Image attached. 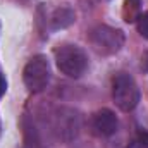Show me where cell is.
I'll use <instances>...</instances> for the list:
<instances>
[{"label": "cell", "instance_id": "1", "mask_svg": "<svg viewBox=\"0 0 148 148\" xmlns=\"http://www.w3.org/2000/svg\"><path fill=\"white\" fill-rule=\"evenodd\" d=\"M55 62L62 74L67 77H81L88 69L86 53L76 45H64L55 50Z\"/></svg>", "mask_w": 148, "mask_h": 148}, {"label": "cell", "instance_id": "2", "mask_svg": "<svg viewBox=\"0 0 148 148\" xmlns=\"http://www.w3.org/2000/svg\"><path fill=\"white\" fill-rule=\"evenodd\" d=\"M112 97L115 105L122 112H131L140 102V88L133 76L127 73H119L112 81Z\"/></svg>", "mask_w": 148, "mask_h": 148}, {"label": "cell", "instance_id": "3", "mask_svg": "<svg viewBox=\"0 0 148 148\" xmlns=\"http://www.w3.org/2000/svg\"><path fill=\"white\" fill-rule=\"evenodd\" d=\"M88 40H90V45L93 47V50L97 53L114 55L124 45V33L121 29L107 26V24H100V26H95L90 31Z\"/></svg>", "mask_w": 148, "mask_h": 148}, {"label": "cell", "instance_id": "4", "mask_svg": "<svg viewBox=\"0 0 148 148\" xmlns=\"http://www.w3.org/2000/svg\"><path fill=\"white\" fill-rule=\"evenodd\" d=\"M23 79L29 91L33 93L43 91L50 83V66H48L47 57L35 55L33 59H29V62L26 64L23 71Z\"/></svg>", "mask_w": 148, "mask_h": 148}, {"label": "cell", "instance_id": "5", "mask_svg": "<svg viewBox=\"0 0 148 148\" xmlns=\"http://www.w3.org/2000/svg\"><path fill=\"white\" fill-rule=\"evenodd\" d=\"M53 131L59 140L73 141L81 131V115L69 107L59 109L53 115Z\"/></svg>", "mask_w": 148, "mask_h": 148}, {"label": "cell", "instance_id": "6", "mask_svg": "<svg viewBox=\"0 0 148 148\" xmlns=\"http://www.w3.org/2000/svg\"><path fill=\"white\" fill-rule=\"evenodd\" d=\"M93 127L100 136H112L117 127H119V121L117 115L110 109H102L93 115Z\"/></svg>", "mask_w": 148, "mask_h": 148}, {"label": "cell", "instance_id": "7", "mask_svg": "<svg viewBox=\"0 0 148 148\" xmlns=\"http://www.w3.org/2000/svg\"><path fill=\"white\" fill-rule=\"evenodd\" d=\"M76 21V12H74L71 7H59L53 10L52 17H50V28L52 29H64V28H69Z\"/></svg>", "mask_w": 148, "mask_h": 148}, {"label": "cell", "instance_id": "8", "mask_svg": "<svg viewBox=\"0 0 148 148\" xmlns=\"http://www.w3.org/2000/svg\"><path fill=\"white\" fill-rule=\"evenodd\" d=\"M136 26H138L140 35H141L143 38H148V10H147V12H143V14L138 17Z\"/></svg>", "mask_w": 148, "mask_h": 148}, {"label": "cell", "instance_id": "9", "mask_svg": "<svg viewBox=\"0 0 148 148\" xmlns=\"http://www.w3.org/2000/svg\"><path fill=\"white\" fill-rule=\"evenodd\" d=\"M131 148H148V133H140Z\"/></svg>", "mask_w": 148, "mask_h": 148}, {"label": "cell", "instance_id": "10", "mask_svg": "<svg viewBox=\"0 0 148 148\" xmlns=\"http://www.w3.org/2000/svg\"><path fill=\"white\" fill-rule=\"evenodd\" d=\"M5 90H7V81H5V77L0 74V97L5 93Z\"/></svg>", "mask_w": 148, "mask_h": 148}, {"label": "cell", "instance_id": "11", "mask_svg": "<svg viewBox=\"0 0 148 148\" xmlns=\"http://www.w3.org/2000/svg\"><path fill=\"white\" fill-rule=\"evenodd\" d=\"M17 2H19V3H26L28 0H17Z\"/></svg>", "mask_w": 148, "mask_h": 148}]
</instances>
